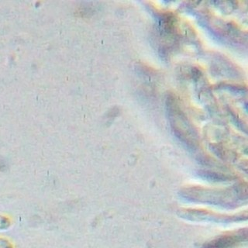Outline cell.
I'll return each mask as SVG.
<instances>
[{"instance_id":"6da1fadb","label":"cell","mask_w":248,"mask_h":248,"mask_svg":"<svg viewBox=\"0 0 248 248\" xmlns=\"http://www.w3.org/2000/svg\"><path fill=\"white\" fill-rule=\"evenodd\" d=\"M242 238L241 235L223 236L222 238L214 240L204 248H231L234 247L237 243L240 242Z\"/></svg>"},{"instance_id":"7a4b0ae2","label":"cell","mask_w":248,"mask_h":248,"mask_svg":"<svg viewBox=\"0 0 248 248\" xmlns=\"http://www.w3.org/2000/svg\"><path fill=\"white\" fill-rule=\"evenodd\" d=\"M11 225L10 219L8 217L0 215V231H3L9 228Z\"/></svg>"},{"instance_id":"3957f363","label":"cell","mask_w":248,"mask_h":248,"mask_svg":"<svg viewBox=\"0 0 248 248\" xmlns=\"http://www.w3.org/2000/svg\"><path fill=\"white\" fill-rule=\"evenodd\" d=\"M0 248H14V247L7 239L0 237Z\"/></svg>"}]
</instances>
